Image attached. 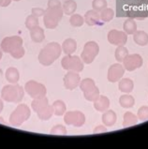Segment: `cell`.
Listing matches in <instances>:
<instances>
[{
  "label": "cell",
  "mask_w": 148,
  "mask_h": 149,
  "mask_svg": "<svg viewBox=\"0 0 148 149\" xmlns=\"http://www.w3.org/2000/svg\"><path fill=\"white\" fill-rule=\"evenodd\" d=\"M23 42V39L20 36H11L3 39L0 46L3 52L10 54L15 59H20L25 54Z\"/></svg>",
  "instance_id": "1"
},
{
  "label": "cell",
  "mask_w": 148,
  "mask_h": 149,
  "mask_svg": "<svg viewBox=\"0 0 148 149\" xmlns=\"http://www.w3.org/2000/svg\"><path fill=\"white\" fill-rule=\"evenodd\" d=\"M62 54V47L57 42H50L42 48L39 54V62L43 66H51Z\"/></svg>",
  "instance_id": "2"
},
{
  "label": "cell",
  "mask_w": 148,
  "mask_h": 149,
  "mask_svg": "<svg viewBox=\"0 0 148 149\" xmlns=\"http://www.w3.org/2000/svg\"><path fill=\"white\" fill-rule=\"evenodd\" d=\"M24 88L17 84H7L1 90V99L10 103H19L24 99Z\"/></svg>",
  "instance_id": "3"
},
{
  "label": "cell",
  "mask_w": 148,
  "mask_h": 149,
  "mask_svg": "<svg viewBox=\"0 0 148 149\" xmlns=\"http://www.w3.org/2000/svg\"><path fill=\"white\" fill-rule=\"evenodd\" d=\"M31 116V110L26 104H19L11 113L10 116V123L13 127H20Z\"/></svg>",
  "instance_id": "4"
},
{
  "label": "cell",
  "mask_w": 148,
  "mask_h": 149,
  "mask_svg": "<svg viewBox=\"0 0 148 149\" xmlns=\"http://www.w3.org/2000/svg\"><path fill=\"white\" fill-rule=\"evenodd\" d=\"M63 14V8L61 7L47 8L43 15V23L46 28L54 29L56 28L59 22L61 21Z\"/></svg>",
  "instance_id": "5"
},
{
  "label": "cell",
  "mask_w": 148,
  "mask_h": 149,
  "mask_svg": "<svg viewBox=\"0 0 148 149\" xmlns=\"http://www.w3.org/2000/svg\"><path fill=\"white\" fill-rule=\"evenodd\" d=\"M24 91L34 100L44 97H46V94H47V89H46L44 84H42L34 80L28 81V82L25 84Z\"/></svg>",
  "instance_id": "6"
},
{
  "label": "cell",
  "mask_w": 148,
  "mask_h": 149,
  "mask_svg": "<svg viewBox=\"0 0 148 149\" xmlns=\"http://www.w3.org/2000/svg\"><path fill=\"white\" fill-rule=\"evenodd\" d=\"M62 68L67 70H73L76 72H81L83 70V61L81 57L77 55L66 54L61 61Z\"/></svg>",
  "instance_id": "7"
},
{
  "label": "cell",
  "mask_w": 148,
  "mask_h": 149,
  "mask_svg": "<svg viewBox=\"0 0 148 149\" xmlns=\"http://www.w3.org/2000/svg\"><path fill=\"white\" fill-rule=\"evenodd\" d=\"M99 53V46L96 41H88L83 46L81 58L85 64H91Z\"/></svg>",
  "instance_id": "8"
},
{
  "label": "cell",
  "mask_w": 148,
  "mask_h": 149,
  "mask_svg": "<svg viewBox=\"0 0 148 149\" xmlns=\"http://www.w3.org/2000/svg\"><path fill=\"white\" fill-rule=\"evenodd\" d=\"M64 122L69 126L80 127L85 123V116L81 111H69L64 114Z\"/></svg>",
  "instance_id": "9"
},
{
  "label": "cell",
  "mask_w": 148,
  "mask_h": 149,
  "mask_svg": "<svg viewBox=\"0 0 148 149\" xmlns=\"http://www.w3.org/2000/svg\"><path fill=\"white\" fill-rule=\"evenodd\" d=\"M143 64V59L140 54H128L123 60V66L125 70L128 71H133L135 70L141 68Z\"/></svg>",
  "instance_id": "10"
},
{
  "label": "cell",
  "mask_w": 148,
  "mask_h": 149,
  "mask_svg": "<svg viewBox=\"0 0 148 149\" xmlns=\"http://www.w3.org/2000/svg\"><path fill=\"white\" fill-rule=\"evenodd\" d=\"M125 70H125L124 66L121 65L120 63L113 64L108 70V75H107L108 81L111 83L119 82V81L122 79V77L124 76Z\"/></svg>",
  "instance_id": "11"
},
{
  "label": "cell",
  "mask_w": 148,
  "mask_h": 149,
  "mask_svg": "<svg viewBox=\"0 0 148 149\" xmlns=\"http://www.w3.org/2000/svg\"><path fill=\"white\" fill-rule=\"evenodd\" d=\"M108 41L113 45L121 46L125 45L128 41V35L125 31H119L116 29H113L108 33Z\"/></svg>",
  "instance_id": "12"
},
{
  "label": "cell",
  "mask_w": 148,
  "mask_h": 149,
  "mask_svg": "<svg viewBox=\"0 0 148 149\" xmlns=\"http://www.w3.org/2000/svg\"><path fill=\"white\" fill-rule=\"evenodd\" d=\"M63 81H64V86L67 89L73 90V89L79 86L80 82H81V77L79 75V72L69 70L64 76Z\"/></svg>",
  "instance_id": "13"
},
{
  "label": "cell",
  "mask_w": 148,
  "mask_h": 149,
  "mask_svg": "<svg viewBox=\"0 0 148 149\" xmlns=\"http://www.w3.org/2000/svg\"><path fill=\"white\" fill-rule=\"evenodd\" d=\"M83 18H84V22H85V24H87L89 26L99 24L101 22L99 12L95 10H90L86 11V13L84 14Z\"/></svg>",
  "instance_id": "14"
},
{
  "label": "cell",
  "mask_w": 148,
  "mask_h": 149,
  "mask_svg": "<svg viewBox=\"0 0 148 149\" xmlns=\"http://www.w3.org/2000/svg\"><path fill=\"white\" fill-rule=\"evenodd\" d=\"M110 107V100L106 96H101L98 97V100L94 101V108L98 111V112L104 113L107 111Z\"/></svg>",
  "instance_id": "15"
},
{
  "label": "cell",
  "mask_w": 148,
  "mask_h": 149,
  "mask_svg": "<svg viewBox=\"0 0 148 149\" xmlns=\"http://www.w3.org/2000/svg\"><path fill=\"white\" fill-rule=\"evenodd\" d=\"M117 116L115 111L107 110L102 114V122L106 127H113L116 123Z\"/></svg>",
  "instance_id": "16"
},
{
  "label": "cell",
  "mask_w": 148,
  "mask_h": 149,
  "mask_svg": "<svg viewBox=\"0 0 148 149\" xmlns=\"http://www.w3.org/2000/svg\"><path fill=\"white\" fill-rule=\"evenodd\" d=\"M61 47L62 52H64L66 54H72L77 50V41L73 39H67L63 42Z\"/></svg>",
  "instance_id": "17"
},
{
  "label": "cell",
  "mask_w": 148,
  "mask_h": 149,
  "mask_svg": "<svg viewBox=\"0 0 148 149\" xmlns=\"http://www.w3.org/2000/svg\"><path fill=\"white\" fill-rule=\"evenodd\" d=\"M134 88V83L131 79L129 78H124L121 79L119 81V84H118V89L126 94H129V93L132 92Z\"/></svg>",
  "instance_id": "18"
},
{
  "label": "cell",
  "mask_w": 148,
  "mask_h": 149,
  "mask_svg": "<svg viewBox=\"0 0 148 149\" xmlns=\"http://www.w3.org/2000/svg\"><path fill=\"white\" fill-rule=\"evenodd\" d=\"M30 38L34 42H37V43L43 41V40L45 39L43 28H41L38 25V26H35L34 28L30 29Z\"/></svg>",
  "instance_id": "19"
},
{
  "label": "cell",
  "mask_w": 148,
  "mask_h": 149,
  "mask_svg": "<svg viewBox=\"0 0 148 149\" xmlns=\"http://www.w3.org/2000/svg\"><path fill=\"white\" fill-rule=\"evenodd\" d=\"M133 40L139 46H146L148 44V34L145 31L137 30L133 34Z\"/></svg>",
  "instance_id": "20"
},
{
  "label": "cell",
  "mask_w": 148,
  "mask_h": 149,
  "mask_svg": "<svg viewBox=\"0 0 148 149\" xmlns=\"http://www.w3.org/2000/svg\"><path fill=\"white\" fill-rule=\"evenodd\" d=\"M5 77L10 84H17L20 79L19 70L16 68H8L5 72Z\"/></svg>",
  "instance_id": "21"
},
{
  "label": "cell",
  "mask_w": 148,
  "mask_h": 149,
  "mask_svg": "<svg viewBox=\"0 0 148 149\" xmlns=\"http://www.w3.org/2000/svg\"><path fill=\"white\" fill-rule=\"evenodd\" d=\"M37 113L40 120H43V121L49 120V119L53 116V114H54L53 105H49V104L46 105L45 107L40 109V111H38Z\"/></svg>",
  "instance_id": "22"
},
{
  "label": "cell",
  "mask_w": 148,
  "mask_h": 149,
  "mask_svg": "<svg viewBox=\"0 0 148 149\" xmlns=\"http://www.w3.org/2000/svg\"><path fill=\"white\" fill-rule=\"evenodd\" d=\"M138 123V116H135L131 112H126L124 114L123 119V127H129Z\"/></svg>",
  "instance_id": "23"
},
{
  "label": "cell",
  "mask_w": 148,
  "mask_h": 149,
  "mask_svg": "<svg viewBox=\"0 0 148 149\" xmlns=\"http://www.w3.org/2000/svg\"><path fill=\"white\" fill-rule=\"evenodd\" d=\"M63 12L67 15H72L77 10V3L74 0H67L62 6Z\"/></svg>",
  "instance_id": "24"
},
{
  "label": "cell",
  "mask_w": 148,
  "mask_h": 149,
  "mask_svg": "<svg viewBox=\"0 0 148 149\" xmlns=\"http://www.w3.org/2000/svg\"><path fill=\"white\" fill-rule=\"evenodd\" d=\"M119 104L121 105V107H123L125 109L132 108L135 104V100L132 96H130L129 94H125L120 97Z\"/></svg>",
  "instance_id": "25"
},
{
  "label": "cell",
  "mask_w": 148,
  "mask_h": 149,
  "mask_svg": "<svg viewBox=\"0 0 148 149\" xmlns=\"http://www.w3.org/2000/svg\"><path fill=\"white\" fill-rule=\"evenodd\" d=\"M53 107H54V114H56V116H62L65 114L66 110H67V106L63 100H56L53 103Z\"/></svg>",
  "instance_id": "26"
},
{
  "label": "cell",
  "mask_w": 148,
  "mask_h": 149,
  "mask_svg": "<svg viewBox=\"0 0 148 149\" xmlns=\"http://www.w3.org/2000/svg\"><path fill=\"white\" fill-rule=\"evenodd\" d=\"M123 29L126 35H133L137 31V24L133 19H126L124 22Z\"/></svg>",
  "instance_id": "27"
},
{
  "label": "cell",
  "mask_w": 148,
  "mask_h": 149,
  "mask_svg": "<svg viewBox=\"0 0 148 149\" xmlns=\"http://www.w3.org/2000/svg\"><path fill=\"white\" fill-rule=\"evenodd\" d=\"M80 88H81V90L85 93V92H88L92 90V89H94L97 86L95 84V81L93 79H90V78H86V79H83L82 80V82H80V84H79Z\"/></svg>",
  "instance_id": "28"
},
{
  "label": "cell",
  "mask_w": 148,
  "mask_h": 149,
  "mask_svg": "<svg viewBox=\"0 0 148 149\" xmlns=\"http://www.w3.org/2000/svg\"><path fill=\"white\" fill-rule=\"evenodd\" d=\"M99 15H100V20L101 22L103 23H108L110 21H112L115 17V11H113V8H106L102 10L99 12Z\"/></svg>",
  "instance_id": "29"
},
{
  "label": "cell",
  "mask_w": 148,
  "mask_h": 149,
  "mask_svg": "<svg viewBox=\"0 0 148 149\" xmlns=\"http://www.w3.org/2000/svg\"><path fill=\"white\" fill-rule=\"evenodd\" d=\"M48 99L46 97H41V99H36V100H34L32 101V103H31V107L32 109L35 111V112L37 113L38 111H40V109H42L43 107H45L46 105H48Z\"/></svg>",
  "instance_id": "30"
},
{
  "label": "cell",
  "mask_w": 148,
  "mask_h": 149,
  "mask_svg": "<svg viewBox=\"0 0 148 149\" xmlns=\"http://www.w3.org/2000/svg\"><path fill=\"white\" fill-rule=\"evenodd\" d=\"M129 54V50L126 49V47H125L124 45H121V46H117V48L115 50V59L118 62H123L124 58Z\"/></svg>",
  "instance_id": "31"
},
{
  "label": "cell",
  "mask_w": 148,
  "mask_h": 149,
  "mask_svg": "<svg viewBox=\"0 0 148 149\" xmlns=\"http://www.w3.org/2000/svg\"><path fill=\"white\" fill-rule=\"evenodd\" d=\"M69 23L74 27H80L84 24V18L78 13H74L70 16Z\"/></svg>",
  "instance_id": "32"
},
{
  "label": "cell",
  "mask_w": 148,
  "mask_h": 149,
  "mask_svg": "<svg viewBox=\"0 0 148 149\" xmlns=\"http://www.w3.org/2000/svg\"><path fill=\"white\" fill-rule=\"evenodd\" d=\"M99 95H100L99 94V89L97 86L90 91L83 93V96H84V97H85V100L88 101H92V102H94L95 100H98Z\"/></svg>",
  "instance_id": "33"
},
{
  "label": "cell",
  "mask_w": 148,
  "mask_h": 149,
  "mask_svg": "<svg viewBox=\"0 0 148 149\" xmlns=\"http://www.w3.org/2000/svg\"><path fill=\"white\" fill-rule=\"evenodd\" d=\"M39 25V18L34 15H29L26 17V19H25V26H26L27 29H32L35 26H38Z\"/></svg>",
  "instance_id": "34"
},
{
  "label": "cell",
  "mask_w": 148,
  "mask_h": 149,
  "mask_svg": "<svg viewBox=\"0 0 148 149\" xmlns=\"http://www.w3.org/2000/svg\"><path fill=\"white\" fill-rule=\"evenodd\" d=\"M107 0H93L92 2V8L93 10L100 12L102 10L107 8Z\"/></svg>",
  "instance_id": "35"
},
{
  "label": "cell",
  "mask_w": 148,
  "mask_h": 149,
  "mask_svg": "<svg viewBox=\"0 0 148 149\" xmlns=\"http://www.w3.org/2000/svg\"><path fill=\"white\" fill-rule=\"evenodd\" d=\"M50 133L52 135H67V131L65 126L63 125H56L52 127Z\"/></svg>",
  "instance_id": "36"
},
{
  "label": "cell",
  "mask_w": 148,
  "mask_h": 149,
  "mask_svg": "<svg viewBox=\"0 0 148 149\" xmlns=\"http://www.w3.org/2000/svg\"><path fill=\"white\" fill-rule=\"evenodd\" d=\"M138 119L142 121L148 120V106H142V107L138 110L137 113Z\"/></svg>",
  "instance_id": "37"
},
{
  "label": "cell",
  "mask_w": 148,
  "mask_h": 149,
  "mask_svg": "<svg viewBox=\"0 0 148 149\" xmlns=\"http://www.w3.org/2000/svg\"><path fill=\"white\" fill-rule=\"evenodd\" d=\"M45 11L46 10H43V8H32V15L39 18V17H41V16L44 15Z\"/></svg>",
  "instance_id": "38"
},
{
  "label": "cell",
  "mask_w": 148,
  "mask_h": 149,
  "mask_svg": "<svg viewBox=\"0 0 148 149\" xmlns=\"http://www.w3.org/2000/svg\"><path fill=\"white\" fill-rule=\"evenodd\" d=\"M47 6H48V8H58V7H61V2L59 1V0H49Z\"/></svg>",
  "instance_id": "39"
},
{
  "label": "cell",
  "mask_w": 148,
  "mask_h": 149,
  "mask_svg": "<svg viewBox=\"0 0 148 149\" xmlns=\"http://www.w3.org/2000/svg\"><path fill=\"white\" fill-rule=\"evenodd\" d=\"M104 132H107V129H106V126H98L95 127V130H93V133L94 134H99V133H104Z\"/></svg>",
  "instance_id": "40"
},
{
  "label": "cell",
  "mask_w": 148,
  "mask_h": 149,
  "mask_svg": "<svg viewBox=\"0 0 148 149\" xmlns=\"http://www.w3.org/2000/svg\"><path fill=\"white\" fill-rule=\"evenodd\" d=\"M10 3H11V0H1L0 6L3 7V8H5V7H8Z\"/></svg>",
  "instance_id": "41"
},
{
  "label": "cell",
  "mask_w": 148,
  "mask_h": 149,
  "mask_svg": "<svg viewBox=\"0 0 148 149\" xmlns=\"http://www.w3.org/2000/svg\"><path fill=\"white\" fill-rule=\"evenodd\" d=\"M3 107H4L3 100H2V99H0V113L2 112V110H3Z\"/></svg>",
  "instance_id": "42"
},
{
  "label": "cell",
  "mask_w": 148,
  "mask_h": 149,
  "mask_svg": "<svg viewBox=\"0 0 148 149\" xmlns=\"http://www.w3.org/2000/svg\"><path fill=\"white\" fill-rule=\"evenodd\" d=\"M0 123H2V124H5V122H4V119L0 116Z\"/></svg>",
  "instance_id": "43"
},
{
  "label": "cell",
  "mask_w": 148,
  "mask_h": 149,
  "mask_svg": "<svg viewBox=\"0 0 148 149\" xmlns=\"http://www.w3.org/2000/svg\"><path fill=\"white\" fill-rule=\"evenodd\" d=\"M2 55H3V54H2V50L0 49V60H1V58H2Z\"/></svg>",
  "instance_id": "44"
},
{
  "label": "cell",
  "mask_w": 148,
  "mask_h": 149,
  "mask_svg": "<svg viewBox=\"0 0 148 149\" xmlns=\"http://www.w3.org/2000/svg\"><path fill=\"white\" fill-rule=\"evenodd\" d=\"M14 1H20V0H14Z\"/></svg>",
  "instance_id": "45"
},
{
  "label": "cell",
  "mask_w": 148,
  "mask_h": 149,
  "mask_svg": "<svg viewBox=\"0 0 148 149\" xmlns=\"http://www.w3.org/2000/svg\"><path fill=\"white\" fill-rule=\"evenodd\" d=\"M0 3H1V0H0Z\"/></svg>",
  "instance_id": "46"
}]
</instances>
